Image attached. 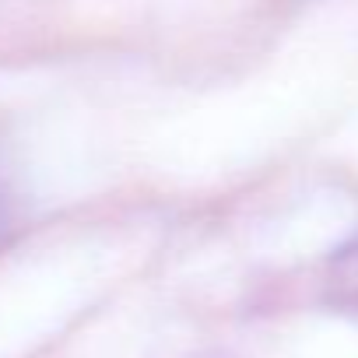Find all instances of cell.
Wrapping results in <instances>:
<instances>
[{"mask_svg": "<svg viewBox=\"0 0 358 358\" xmlns=\"http://www.w3.org/2000/svg\"><path fill=\"white\" fill-rule=\"evenodd\" d=\"M11 229V201H8V190L0 183V243H4V232Z\"/></svg>", "mask_w": 358, "mask_h": 358, "instance_id": "cell-2", "label": "cell"}, {"mask_svg": "<svg viewBox=\"0 0 358 358\" xmlns=\"http://www.w3.org/2000/svg\"><path fill=\"white\" fill-rule=\"evenodd\" d=\"M327 281H330V295L334 299L358 306V236L344 250H337V257L330 260Z\"/></svg>", "mask_w": 358, "mask_h": 358, "instance_id": "cell-1", "label": "cell"}]
</instances>
